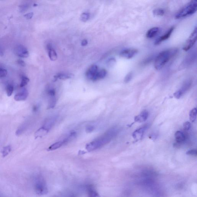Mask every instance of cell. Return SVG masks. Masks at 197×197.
<instances>
[{
    "label": "cell",
    "mask_w": 197,
    "mask_h": 197,
    "mask_svg": "<svg viewBox=\"0 0 197 197\" xmlns=\"http://www.w3.org/2000/svg\"><path fill=\"white\" fill-rule=\"evenodd\" d=\"M138 52V50L136 49H127L122 51L120 54V55L124 58L131 59L134 57Z\"/></svg>",
    "instance_id": "7"
},
{
    "label": "cell",
    "mask_w": 197,
    "mask_h": 197,
    "mask_svg": "<svg viewBox=\"0 0 197 197\" xmlns=\"http://www.w3.org/2000/svg\"><path fill=\"white\" fill-rule=\"evenodd\" d=\"M153 14L156 16H162L165 14V11L162 8H156L153 11Z\"/></svg>",
    "instance_id": "25"
},
{
    "label": "cell",
    "mask_w": 197,
    "mask_h": 197,
    "mask_svg": "<svg viewBox=\"0 0 197 197\" xmlns=\"http://www.w3.org/2000/svg\"><path fill=\"white\" fill-rule=\"evenodd\" d=\"M88 42L87 40H83L81 42V45L83 46H86L88 44Z\"/></svg>",
    "instance_id": "39"
},
{
    "label": "cell",
    "mask_w": 197,
    "mask_h": 197,
    "mask_svg": "<svg viewBox=\"0 0 197 197\" xmlns=\"http://www.w3.org/2000/svg\"><path fill=\"white\" fill-rule=\"evenodd\" d=\"M6 90L7 96H11L13 94V91H14V87H13V85H11V84L7 85L6 86Z\"/></svg>",
    "instance_id": "26"
},
{
    "label": "cell",
    "mask_w": 197,
    "mask_h": 197,
    "mask_svg": "<svg viewBox=\"0 0 197 197\" xmlns=\"http://www.w3.org/2000/svg\"><path fill=\"white\" fill-rule=\"evenodd\" d=\"M175 138L176 141L178 143H181L183 142L185 140V136L183 132L180 131H177L174 134Z\"/></svg>",
    "instance_id": "18"
},
{
    "label": "cell",
    "mask_w": 197,
    "mask_h": 197,
    "mask_svg": "<svg viewBox=\"0 0 197 197\" xmlns=\"http://www.w3.org/2000/svg\"><path fill=\"white\" fill-rule=\"evenodd\" d=\"M14 52L17 56L22 58H26L29 55L27 49L22 45H18L15 48Z\"/></svg>",
    "instance_id": "6"
},
{
    "label": "cell",
    "mask_w": 197,
    "mask_h": 197,
    "mask_svg": "<svg viewBox=\"0 0 197 197\" xmlns=\"http://www.w3.org/2000/svg\"><path fill=\"white\" fill-rule=\"evenodd\" d=\"M187 155H191V156H196L197 151L196 150H188L186 153Z\"/></svg>",
    "instance_id": "32"
},
{
    "label": "cell",
    "mask_w": 197,
    "mask_h": 197,
    "mask_svg": "<svg viewBox=\"0 0 197 197\" xmlns=\"http://www.w3.org/2000/svg\"><path fill=\"white\" fill-rule=\"evenodd\" d=\"M28 95V90L24 89L15 95L14 99L16 101H24L27 98Z\"/></svg>",
    "instance_id": "10"
},
{
    "label": "cell",
    "mask_w": 197,
    "mask_h": 197,
    "mask_svg": "<svg viewBox=\"0 0 197 197\" xmlns=\"http://www.w3.org/2000/svg\"><path fill=\"white\" fill-rule=\"evenodd\" d=\"M17 63L18 64H19V65L21 66L24 67L25 66V62L24 61L21 60H18L17 61Z\"/></svg>",
    "instance_id": "38"
},
{
    "label": "cell",
    "mask_w": 197,
    "mask_h": 197,
    "mask_svg": "<svg viewBox=\"0 0 197 197\" xmlns=\"http://www.w3.org/2000/svg\"><path fill=\"white\" fill-rule=\"evenodd\" d=\"M64 145H65V144L63 140L61 141L57 142L52 144L48 148L47 150L48 151H52V150H55L61 148Z\"/></svg>",
    "instance_id": "20"
},
{
    "label": "cell",
    "mask_w": 197,
    "mask_h": 197,
    "mask_svg": "<svg viewBox=\"0 0 197 197\" xmlns=\"http://www.w3.org/2000/svg\"><path fill=\"white\" fill-rule=\"evenodd\" d=\"M174 95L175 97L177 99H180L182 96H183V94H182L181 92L179 90L176 92L174 94Z\"/></svg>",
    "instance_id": "34"
},
{
    "label": "cell",
    "mask_w": 197,
    "mask_h": 197,
    "mask_svg": "<svg viewBox=\"0 0 197 197\" xmlns=\"http://www.w3.org/2000/svg\"><path fill=\"white\" fill-rule=\"evenodd\" d=\"M107 74V71L105 69H101V70L98 71L96 73V75L93 79L92 81H95L96 80H100V79H103L105 78Z\"/></svg>",
    "instance_id": "17"
},
{
    "label": "cell",
    "mask_w": 197,
    "mask_h": 197,
    "mask_svg": "<svg viewBox=\"0 0 197 197\" xmlns=\"http://www.w3.org/2000/svg\"><path fill=\"white\" fill-rule=\"evenodd\" d=\"M73 76H74V75L73 74L64 73V74H58V75L55 76V78L56 79L59 78V79H62V80H66V79L71 78Z\"/></svg>",
    "instance_id": "23"
},
{
    "label": "cell",
    "mask_w": 197,
    "mask_h": 197,
    "mask_svg": "<svg viewBox=\"0 0 197 197\" xmlns=\"http://www.w3.org/2000/svg\"><path fill=\"white\" fill-rule=\"evenodd\" d=\"M191 127V124L190 122H186L183 124L184 129L186 131L189 130Z\"/></svg>",
    "instance_id": "33"
},
{
    "label": "cell",
    "mask_w": 197,
    "mask_h": 197,
    "mask_svg": "<svg viewBox=\"0 0 197 197\" xmlns=\"http://www.w3.org/2000/svg\"><path fill=\"white\" fill-rule=\"evenodd\" d=\"M55 121H56V119L55 118L49 119L46 121L42 126L48 130L49 131L54 126Z\"/></svg>",
    "instance_id": "19"
},
{
    "label": "cell",
    "mask_w": 197,
    "mask_h": 197,
    "mask_svg": "<svg viewBox=\"0 0 197 197\" xmlns=\"http://www.w3.org/2000/svg\"><path fill=\"white\" fill-rule=\"evenodd\" d=\"M197 38V28L196 27L194 28L193 32L191 34L190 36L188 38V40L186 42L184 46L183 47V50L187 51L190 49L196 42Z\"/></svg>",
    "instance_id": "5"
},
{
    "label": "cell",
    "mask_w": 197,
    "mask_h": 197,
    "mask_svg": "<svg viewBox=\"0 0 197 197\" xmlns=\"http://www.w3.org/2000/svg\"><path fill=\"white\" fill-rule=\"evenodd\" d=\"M32 4V0H23L19 6L20 11L25 12L30 7Z\"/></svg>",
    "instance_id": "14"
},
{
    "label": "cell",
    "mask_w": 197,
    "mask_h": 197,
    "mask_svg": "<svg viewBox=\"0 0 197 197\" xmlns=\"http://www.w3.org/2000/svg\"><path fill=\"white\" fill-rule=\"evenodd\" d=\"M33 16V13H30L25 14L24 15V17L27 19H30L32 18Z\"/></svg>",
    "instance_id": "35"
},
{
    "label": "cell",
    "mask_w": 197,
    "mask_h": 197,
    "mask_svg": "<svg viewBox=\"0 0 197 197\" xmlns=\"http://www.w3.org/2000/svg\"><path fill=\"white\" fill-rule=\"evenodd\" d=\"M177 49H171L161 52L155 59V67L156 69H161L165 64L177 54Z\"/></svg>",
    "instance_id": "2"
},
{
    "label": "cell",
    "mask_w": 197,
    "mask_h": 197,
    "mask_svg": "<svg viewBox=\"0 0 197 197\" xmlns=\"http://www.w3.org/2000/svg\"><path fill=\"white\" fill-rule=\"evenodd\" d=\"M197 0H192L186 5L177 12L175 15L176 19H180L194 14L196 11Z\"/></svg>",
    "instance_id": "3"
},
{
    "label": "cell",
    "mask_w": 197,
    "mask_h": 197,
    "mask_svg": "<svg viewBox=\"0 0 197 197\" xmlns=\"http://www.w3.org/2000/svg\"><path fill=\"white\" fill-rule=\"evenodd\" d=\"M11 150V148L10 145H8V146L4 148L3 150H2V153L3 155V157L7 156L8 153L10 152Z\"/></svg>",
    "instance_id": "27"
},
{
    "label": "cell",
    "mask_w": 197,
    "mask_h": 197,
    "mask_svg": "<svg viewBox=\"0 0 197 197\" xmlns=\"http://www.w3.org/2000/svg\"><path fill=\"white\" fill-rule=\"evenodd\" d=\"M160 28L154 27L148 30L146 34V37L148 38H152L156 36L160 32Z\"/></svg>",
    "instance_id": "15"
},
{
    "label": "cell",
    "mask_w": 197,
    "mask_h": 197,
    "mask_svg": "<svg viewBox=\"0 0 197 197\" xmlns=\"http://www.w3.org/2000/svg\"><path fill=\"white\" fill-rule=\"evenodd\" d=\"M35 192L39 195H43L47 194L48 188L46 182L42 177H38L35 180Z\"/></svg>",
    "instance_id": "4"
},
{
    "label": "cell",
    "mask_w": 197,
    "mask_h": 197,
    "mask_svg": "<svg viewBox=\"0 0 197 197\" xmlns=\"http://www.w3.org/2000/svg\"><path fill=\"white\" fill-rule=\"evenodd\" d=\"M94 129H95V128L93 126H88L86 129V131L87 133H91L94 130Z\"/></svg>",
    "instance_id": "36"
},
{
    "label": "cell",
    "mask_w": 197,
    "mask_h": 197,
    "mask_svg": "<svg viewBox=\"0 0 197 197\" xmlns=\"http://www.w3.org/2000/svg\"><path fill=\"white\" fill-rule=\"evenodd\" d=\"M116 133V131L114 128L109 130L102 136L87 144L85 148L88 151H92L102 148L109 142Z\"/></svg>",
    "instance_id": "1"
},
{
    "label": "cell",
    "mask_w": 197,
    "mask_h": 197,
    "mask_svg": "<svg viewBox=\"0 0 197 197\" xmlns=\"http://www.w3.org/2000/svg\"><path fill=\"white\" fill-rule=\"evenodd\" d=\"M149 114L147 111L144 110L139 115L135 116L134 118V120L136 122H143L145 121L148 117Z\"/></svg>",
    "instance_id": "13"
},
{
    "label": "cell",
    "mask_w": 197,
    "mask_h": 197,
    "mask_svg": "<svg viewBox=\"0 0 197 197\" xmlns=\"http://www.w3.org/2000/svg\"><path fill=\"white\" fill-rule=\"evenodd\" d=\"M132 77H133V74L132 73H128V74L125 78L124 81L126 83H129V82L131 81V80Z\"/></svg>",
    "instance_id": "31"
},
{
    "label": "cell",
    "mask_w": 197,
    "mask_h": 197,
    "mask_svg": "<svg viewBox=\"0 0 197 197\" xmlns=\"http://www.w3.org/2000/svg\"><path fill=\"white\" fill-rule=\"evenodd\" d=\"M174 27H171L170 29H169V30L166 33H165L164 35H162V36L160 37L157 39L156 41H155V44L156 45L159 44L161 42H162V41L167 40L171 36V34H172L174 30Z\"/></svg>",
    "instance_id": "9"
},
{
    "label": "cell",
    "mask_w": 197,
    "mask_h": 197,
    "mask_svg": "<svg viewBox=\"0 0 197 197\" xmlns=\"http://www.w3.org/2000/svg\"><path fill=\"white\" fill-rule=\"evenodd\" d=\"M47 49L50 59L53 61L56 60L57 58V54L56 51L52 47V45L50 44H47Z\"/></svg>",
    "instance_id": "12"
},
{
    "label": "cell",
    "mask_w": 197,
    "mask_h": 197,
    "mask_svg": "<svg viewBox=\"0 0 197 197\" xmlns=\"http://www.w3.org/2000/svg\"><path fill=\"white\" fill-rule=\"evenodd\" d=\"M98 71V67L97 66L95 65L92 66L86 72V77H87L88 79L92 80L94 77H95Z\"/></svg>",
    "instance_id": "8"
},
{
    "label": "cell",
    "mask_w": 197,
    "mask_h": 197,
    "mask_svg": "<svg viewBox=\"0 0 197 197\" xmlns=\"http://www.w3.org/2000/svg\"><path fill=\"white\" fill-rule=\"evenodd\" d=\"M191 85V82L190 80H188V81H186L184 84L183 86L179 90L181 92L183 95H184V94L186 92H187L189 90V89L190 88Z\"/></svg>",
    "instance_id": "22"
},
{
    "label": "cell",
    "mask_w": 197,
    "mask_h": 197,
    "mask_svg": "<svg viewBox=\"0 0 197 197\" xmlns=\"http://www.w3.org/2000/svg\"><path fill=\"white\" fill-rule=\"evenodd\" d=\"M89 17H90V14L89 13H83L80 16V20L83 22H86L89 19Z\"/></svg>",
    "instance_id": "29"
},
{
    "label": "cell",
    "mask_w": 197,
    "mask_h": 197,
    "mask_svg": "<svg viewBox=\"0 0 197 197\" xmlns=\"http://www.w3.org/2000/svg\"><path fill=\"white\" fill-rule=\"evenodd\" d=\"M1 54L3 55V53H2V51H1V49H0V55Z\"/></svg>",
    "instance_id": "40"
},
{
    "label": "cell",
    "mask_w": 197,
    "mask_h": 197,
    "mask_svg": "<svg viewBox=\"0 0 197 197\" xmlns=\"http://www.w3.org/2000/svg\"><path fill=\"white\" fill-rule=\"evenodd\" d=\"M189 119L191 122H194L196 119L197 117V109L196 108L192 109L189 112Z\"/></svg>",
    "instance_id": "24"
},
{
    "label": "cell",
    "mask_w": 197,
    "mask_h": 197,
    "mask_svg": "<svg viewBox=\"0 0 197 197\" xmlns=\"http://www.w3.org/2000/svg\"><path fill=\"white\" fill-rule=\"evenodd\" d=\"M49 131L46 129L42 126L41 128L37 130L35 132V138H41L42 136H45L48 133Z\"/></svg>",
    "instance_id": "16"
},
{
    "label": "cell",
    "mask_w": 197,
    "mask_h": 197,
    "mask_svg": "<svg viewBox=\"0 0 197 197\" xmlns=\"http://www.w3.org/2000/svg\"><path fill=\"white\" fill-rule=\"evenodd\" d=\"M55 94H56V92H55L54 89H51V90H50L48 91V95H49L50 97H54Z\"/></svg>",
    "instance_id": "37"
},
{
    "label": "cell",
    "mask_w": 197,
    "mask_h": 197,
    "mask_svg": "<svg viewBox=\"0 0 197 197\" xmlns=\"http://www.w3.org/2000/svg\"><path fill=\"white\" fill-rule=\"evenodd\" d=\"M7 74V70L0 67V78H4L6 76Z\"/></svg>",
    "instance_id": "30"
},
{
    "label": "cell",
    "mask_w": 197,
    "mask_h": 197,
    "mask_svg": "<svg viewBox=\"0 0 197 197\" xmlns=\"http://www.w3.org/2000/svg\"><path fill=\"white\" fill-rule=\"evenodd\" d=\"M88 194L90 197L99 196L97 192L94 189V187L91 185L88 186L86 187Z\"/></svg>",
    "instance_id": "21"
},
{
    "label": "cell",
    "mask_w": 197,
    "mask_h": 197,
    "mask_svg": "<svg viewBox=\"0 0 197 197\" xmlns=\"http://www.w3.org/2000/svg\"><path fill=\"white\" fill-rule=\"evenodd\" d=\"M29 81V78L26 76H23L21 78V81L20 84V86L21 87H23L25 85H27Z\"/></svg>",
    "instance_id": "28"
},
{
    "label": "cell",
    "mask_w": 197,
    "mask_h": 197,
    "mask_svg": "<svg viewBox=\"0 0 197 197\" xmlns=\"http://www.w3.org/2000/svg\"><path fill=\"white\" fill-rule=\"evenodd\" d=\"M147 126H144L139 129H137L135 131L133 132L132 134V136L133 138L136 141L140 140L142 138L144 134V131L146 129Z\"/></svg>",
    "instance_id": "11"
}]
</instances>
